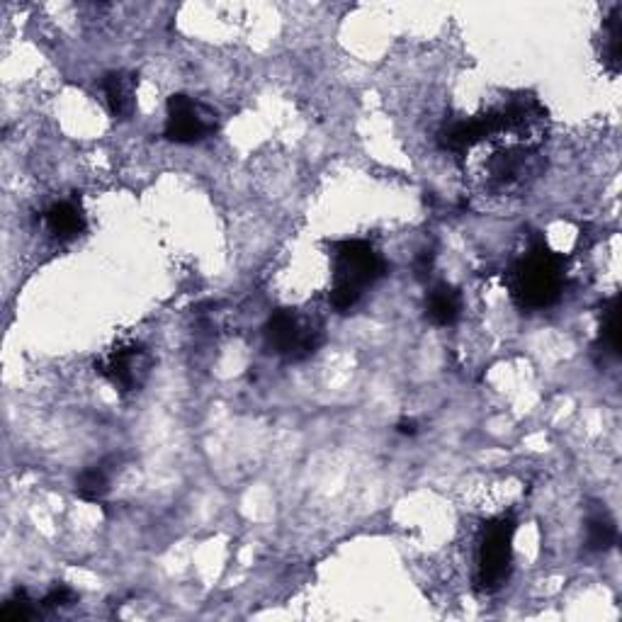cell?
Returning a JSON list of instances; mask_svg holds the SVG:
<instances>
[{
    "instance_id": "7",
    "label": "cell",
    "mask_w": 622,
    "mask_h": 622,
    "mask_svg": "<svg viewBox=\"0 0 622 622\" xmlns=\"http://www.w3.org/2000/svg\"><path fill=\"white\" fill-rule=\"evenodd\" d=\"M103 98L107 110L115 120H127L134 112V93H137V76L127 71H110L103 76Z\"/></svg>"
},
{
    "instance_id": "16",
    "label": "cell",
    "mask_w": 622,
    "mask_h": 622,
    "mask_svg": "<svg viewBox=\"0 0 622 622\" xmlns=\"http://www.w3.org/2000/svg\"><path fill=\"white\" fill-rule=\"evenodd\" d=\"M431 268H433V253L431 251H423V256L416 260V275L423 277Z\"/></svg>"
},
{
    "instance_id": "13",
    "label": "cell",
    "mask_w": 622,
    "mask_h": 622,
    "mask_svg": "<svg viewBox=\"0 0 622 622\" xmlns=\"http://www.w3.org/2000/svg\"><path fill=\"white\" fill-rule=\"evenodd\" d=\"M107 491H110V474L103 465L83 469L76 477V496L88 503H103Z\"/></svg>"
},
{
    "instance_id": "6",
    "label": "cell",
    "mask_w": 622,
    "mask_h": 622,
    "mask_svg": "<svg viewBox=\"0 0 622 622\" xmlns=\"http://www.w3.org/2000/svg\"><path fill=\"white\" fill-rule=\"evenodd\" d=\"M168 117L163 137L173 144H197V141L207 139L209 134L217 132L219 115L217 110L205 103H197L190 95L175 93L168 98Z\"/></svg>"
},
{
    "instance_id": "15",
    "label": "cell",
    "mask_w": 622,
    "mask_h": 622,
    "mask_svg": "<svg viewBox=\"0 0 622 622\" xmlns=\"http://www.w3.org/2000/svg\"><path fill=\"white\" fill-rule=\"evenodd\" d=\"M76 603V593L73 588L64 586V584H56L47 596L42 598V608L44 610H59V608H69V605Z\"/></svg>"
},
{
    "instance_id": "4",
    "label": "cell",
    "mask_w": 622,
    "mask_h": 622,
    "mask_svg": "<svg viewBox=\"0 0 622 622\" xmlns=\"http://www.w3.org/2000/svg\"><path fill=\"white\" fill-rule=\"evenodd\" d=\"M513 535L516 520L501 516L491 520L484 528L477 552V588L484 593H494L508 579L513 559Z\"/></svg>"
},
{
    "instance_id": "14",
    "label": "cell",
    "mask_w": 622,
    "mask_h": 622,
    "mask_svg": "<svg viewBox=\"0 0 622 622\" xmlns=\"http://www.w3.org/2000/svg\"><path fill=\"white\" fill-rule=\"evenodd\" d=\"M35 615V601L30 598L27 588H18L13 593V598H8L3 608H0V620L3 622H27L35 618Z\"/></svg>"
},
{
    "instance_id": "10",
    "label": "cell",
    "mask_w": 622,
    "mask_h": 622,
    "mask_svg": "<svg viewBox=\"0 0 622 622\" xmlns=\"http://www.w3.org/2000/svg\"><path fill=\"white\" fill-rule=\"evenodd\" d=\"M601 61L610 76H618L622 66V5H615L603 22Z\"/></svg>"
},
{
    "instance_id": "11",
    "label": "cell",
    "mask_w": 622,
    "mask_h": 622,
    "mask_svg": "<svg viewBox=\"0 0 622 622\" xmlns=\"http://www.w3.org/2000/svg\"><path fill=\"white\" fill-rule=\"evenodd\" d=\"M618 542V525L605 508H596L586 518V547L591 552H608Z\"/></svg>"
},
{
    "instance_id": "12",
    "label": "cell",
    "mask_w": 622,
    "mask_h": 622,
    "mask_svg": "<svg viewBox=\"0 0 622 622\" xmlns=\"http://www.w3.org/2000/svg\"><path fill=\"white\" fill-rule=\"evenodd\" d=\"M598 353L618 358L620 355V297H610L603 304L601 331H598Z\"/></svg>"
},
{
    "instance_id": "9",
    "label": "cell",
    "mask_w": 622,
    "mask_h": 622,
    "mask_svg": "<svg viewBox=\"0 0 622 622\" xmlns=\"http://www.w3.org/2000/svg\"><path fill=\"white\" fill-rule=\"evenodd\" d=\"M462 314V297L452 285H435L426 299V316L435 326H452L457 324Z\"/></svg>"
},
{
    "instance_id": "5",
    "label": "cell",
    "mask_w": 622,
    "mask_h": 622,
    "mask_svg": "<svg viewBox=\"0 0 622 622\" xmlns=\"http://www.w3.org/2000/svg\"><path fill=\"white\" fill-rule=\"evenodd\" d=\"M151 353L137 341H120L95 363L98 375H103L120 394H134L144 387L151 375Z\"/></svg>"
},
{
    "instance_id": "2",
    "label": "cell",
    "mask_w": 622,
    "mask_h": 622,
    "mask_svg": "<svg viewBox=\"0 0 622 622\" xmlns=\"http://www.w3.org/2000/svg\"><path fill=\"white\" fill-rule=\"evenodd\" d=\"M564 260L552 253L545 243L533 246L518 260L508 275L513 302L523 311L550 309L564 292Z\"/></svg>"
},
{
    "instance_id": "17",
    "label": "cell",
    "mask_w": 622,
    "mask_h": 622,
    "mask_svg": "<svg viewBox=\"0 0 622 622\" xmlns=\"http://www.w3.org/2000/svg\"><path fill=\"white\" fill-rule=\"evenodd\" d=\"M397 431H399L401 435H416V433H418V426H416L414 418H404V421H399V423H397Z\"/></svg>"
},
{
    "instance_id": "3",
    "label": "cell",
    "mask_w": 622,
    "mask_h": 622,
    "mask_svg": "<svg viewBox=\"0 0 622 622\" xmlns=\"http://www.w3.org/2000/svg\"><path fill=\"white\" fill-rule=\"evenodd\" d=\"M265 343L280 358L299 363L307 360L324 343V324L311 314H302L299 309H277L270 314L263 329Z\"/></svg>"
},
{
    "instance_id": "8",
    "label": "cell",
    "mask_w": 622,
    "mask_h": 622,
    "mask_svg": "<svg viewBox=\"0 0 622 622\" xmlns=\"http://www.w3.org/2000/svg\"><path fill=\"white\" fill-rule=\"evenodd\" d=\"M44 226H47L49 234L59 241H73L86 231V214L78 205L64 200L54 202L52 207L44 212Z\"/></svg>"
},
{
    "instance_id": "1",
    "label": "cell",
    "mask_w": 622,
    "mask_h": 622,
    "mask_svg": "<svg viewBox=\"0 0 622 622\" xmlns=\"http://www.w3.org/2000/svg\"><path fill=\"white\" fill-rule=\"evenodd\" d=\"M333 287L329 304L338 314H348L358 307L360 297L387 273V265L372 243L363 239H346L333 243Z\"/></svg>"
}]
</instances>
